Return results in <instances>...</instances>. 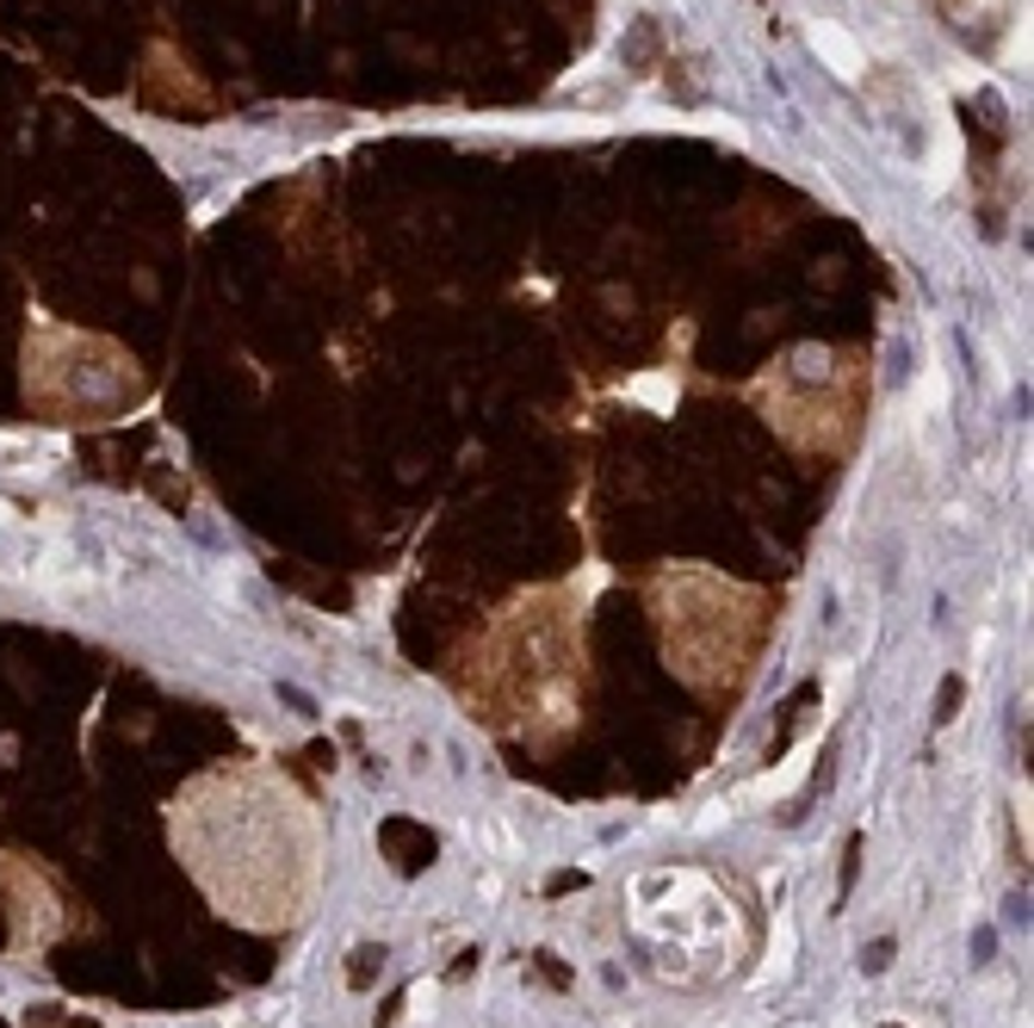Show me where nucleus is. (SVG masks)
Here are the masks:
<instances>
[{
  "label": "nucleus",
  "mask_w": 1034,
  "mask_h": 1028,
  "mask_svg": "<svg viewBox=\"0 0 1034 1028\" xmlns=\"http://www.w3.org/2000/svg\"><path fill=\"white\" fill-rule=\"evenodd\" d=\"M173 849L217 911L254 930L298 923L316 893V812L273 768H224L173 800Z\"/></svg>",
  "instance_id": "1"
},
{
  "label": "nucleus",
  "mask_w": 1034,
  "mask_h": 1028,
  "mask_svg": "<svg viewBox=\"0 0 1034 1028\" xmlns=\"http://www.w3.org/2000/svg\"><path fill=\"white\" fill-rule=\"evenodd\" d=\"M657 626L663 657L688 688H737L762 632V595L737 589L712 571H663L657 576Z\"/></svg>",
  "instance_id": "2"
},
{
  "label": "nucleus",
  "mask_w": 1034,
  "mask_h": 1028,
  "mask_svg": "<svg viewBox=\"0 0 1034 1028\" xmlns=\"http://www.w3.org/2000/svg\"><path fill=\"white\" fill-rule=\"evenodd\" d=\"M384 842L397 849V868H409V874L434 861V837H428V830H416V824H384Z\"/></svg>",
  "instance_id": "3"
},
{
  "label": "nucleus",
  "mask_w": 1034,
  "mask_h": 1028,
  "mask_svg": "<svg viewBox=\"0 0 1034 1028\" xmlns=\"http://www.w3.org/2000/svg\"><path fill=\"white\" fill-rule=\"evenodd\" d=\"M886 960H892V942H874V948H867V960H862V967H867V972H880Z\"/></svg>",
  "instance_id": "4"
}]
</instances>
